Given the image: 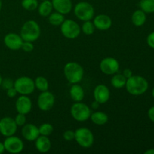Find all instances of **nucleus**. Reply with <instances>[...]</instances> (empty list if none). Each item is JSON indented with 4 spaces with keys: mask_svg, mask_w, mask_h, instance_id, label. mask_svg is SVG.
Masks as SVG:
<instances>
[{
    "mask_svg": "<svg viewBox=\"0 0 154 154\" xmlns=\"http://www.w3.org/2000/svg\"><path fill=\"white\" fill-rule=\"evenodd\" d=\"M126 91L132 96H141L148 90L149 84L146 78L140 75H132L126 81Z\"/></svg>",
    "mask_w": 154,
    "mask_h": 154,
    "instance_id": "obj_1",
    "label": "nucleus"
},
{
    "mask_svg": "<svg viewBox=\"0 0 154 154\" xmlns=\"http://www.w3.org/2000/svg\"><path fill=\"white\" fill-rule=\"evenodd\" d=\"M65 78L71 84H79L83 80L84 70L83 66L76 62L67 63L63 69Z\"/></svg>",
    "mask_w": 154,
    "mask_h": 154,
    "instance_id": "obj_2",
    "label": "nucleus"
},
{
    "mask_svg": "<svg viewBox=\"0 0 154 154\" xmlns=\"http://www.w3.org/2000/svg\"><path fill=\"white\" fill-rule=\"evenodd\" d=\"M20 35L23 41L30 42H35L41 36L40 26L35 20H27L21 27Z\"/></svg>",
    "mask_w": 154,
    "mask_h": 154,
    "instance_id": "obj_3",
    "label": "nucleus"
},
{
    "mask_svg": "<svg viewBox=\"0 0 154 154\" xmlns=\"http://www.w3.org/2000/svg\"><path fill=\"white\" fill-rule=\"evenodd\" d=\"M74 14L80 20H91L95 16L94 7L87 2H79L74 8Z\"/></svg>",
    "mask_w": 154,
    "mask_h": 154,
    "instance_id": "obj_4",
    "label": "nucleus"
},
{
    "mask_svg": "<svg viewBox=\"0 0 154 154\" xmlns=\"http://www.w3.org/2000/svg\"><path fill=\"white\" fill-rule=\"evenodd\" d=\"M75 140L83 148H90L94 143V135L87 127H81L75 131Z\"/></svg>",
    "mask_w": 154,
    "mask_h": 154,
    "instance_id": "obj_5",
    "label": "nucleus"
},
{
    "mask_svg": "<svg viewBox=\"0 0 154 154\" xmlns=\"http://www.w3.org/2000/svg\"><path fill=\"white\" fill-rule=\"evenodd\" d=\"M71 115L74 120L78 122H85L91 115V110L87 104L82 102H75L71 107Z\"/></svg>",
    "mask_w": 154,
    "mask_h": 154,
    "instance_id": "obj_6",
    "label": "nucleus"
},
{
    "mask_svg": "<svg viewBox=\"0 0 154 154\" xmlns=\"http://www.w3.org/2000/svg\"><path fill=\"white\" fill-rule=\"evenodd\" d=\"M60 32L68 39L77 38L81 32V29L76 21L71 19H65L60 25Z\"/></svg>",
    "mask_w": 154,
    "mask_h": 154,
    "instance_id": "obj_7",
    "label": "nucleus"
},
{
    "mask_svg": "<svg viewBox=\"0 0 154 154\" xmlns=\"http://www.w3.org/2000/svg\"><path fill=\"white\" fill-rule=\"evenodd\" d=\"M14 87L20 95L29 96L35 91L34 80L27 76H21L17 78L14 83Z\"/></svg>",
    "mask_w": 154,
    "mask_h": 154,
    "instance_id": "obj_8",
    "label": "nucleus"
},
{
    "mask_svg": "<svg viewBox=\"0 0 154 154\" xmlns=\"http://www.w3.org/2000/svg\"><path fill=\"white\" fill-rule=\"evenodd\" d=\"M3 144L6 151L12 154L21 153L24 148V144L21 138L15 136L14 135L6 137Z\"/></svg>",
    "mask_w": 154,
    "mask_h": 154,
    "instance_id": "obj_9",
    "label": "nucleus"
},
{
    "mask_svg": "<svg viewBox=\"0 0 154 154\" xmlns=\"http://www.w3.org/2000/svg\"><path fill=\"white\" fill-rule=\"evenodd\" d=\"M55 104V96L51 92H41L37 99V105L42 111H48L54 107Z\"/></svg>",
    "mask_w": 154,
    "mask_h": 154,
    "instance_id": "obj_10",
    "label": "nucleus"
},
{
    "mask_svg": "<svg viewBox=\"0 0 154 154\" xmlns=\"http://www.w3.org/2000/svg\"><path fill=\"white\" fill-rule=\"evenodd\" d=\"M101 72L107 75H113L117 73L120 69V63L114 57H105L99 64Z\"/></svg>",
    "mask_w": 154,
    "mask_h": 154,
    "instance_id": "obj_11",
    "label": "nucleus"
},
{
    "mask_svg": "<svg viewBox=\"0 0 154 154\" xmlns=\"http://www.w3.org/2000/svg\"><path fill=\"white\" fill-rule=\"evenodd\" d=\"M17 127L14 119L12 117H5L0 119V133L5 138L14 135L17 130Z\"/></svg>",
    "mask_w": 154,
    "mask_h": 154,
    "instance_id": "obj_12",
    "label": "nucleus"
},
{
    "mask_svg": "<svg viewBox=\"0 0 154 154\" xmlns=\"http://www.w3.org/2000/svg\"><path fill=\"white\" fill-rule=\"evenodd\" d=\"M111 96V92L108 87L105 84H99L93 90L94 100L99 102L100 105L108 102Z\"/></svg>",
    "mask_w": 154,
    "mask_h": 154,
    "instance_id": "obj_13",
    "label": "nucleus"
},
{
    "mask_svg": "<svg viewBox=\"0 0 154 154\" xmlns=\"http://www.w3.org/2000/svg\"><path fill=\"white\" fill-rule=\"evenodd\" d=\"M23 40L20 35L14 32L8 33L4 38V44L8 49L11 51H17L21 49V46Z\"/></svg>",
    "mask_w": 154,
    "mask_h": 154,
    "instance_id": "obj_14",
    "label": "nucleus"
},
{
    "mask_svg": "<svg viewBox=\"0 0 154 154\" xmlns=\"http://www.w3.org/2000/svg\"><path fill=\"white\" fill-rule=\"evenodd\" d=\"M15 108L18 113L28 114L32 108V102L31 99L26 95H20L17 98L15 103Z\"/></svg>",
    "mask_w": 154,
    "mask_h": 154,
    "instance_id": "obj_15",
    "label": "nucleus"
},
{
    "mask_svg": "<svg viewBox=\"0 0 154 154\" xmlns=\"http://www.w3.org/2000/svg\"><path fill=\"white\" fill-rule=\"evenodd\" d=\"M21 134L23 138L29 141H35L40 135L38 127L32 123H26L22 126Z\"/></svg>",
    "mask_w": 154,
    "mask_h": 154,
    "instance_id": "obj_16",
    "label": "nucleus"
},
{
    "mask_svg": "<svg viewBox=\"0 0 154 154\" xmlns=\"http://www.w3.org/2000/svg\"><path fill=\"white\" fill-rule=\"evenodd\" d=\"M93 24L96 29L100 31H106L108 30L112 26V20L108 15L105 14L96 15L93 17Z\"/></svg>",
    "mask_w": 154,
    "mask_h": 154,
    "instance_id": "obj_17",
    "label": "nucleus"
},
{
    "mask_svg": "<svg viewBox=\"0 0 154 154\" xmlns=\"http://www.w3.org/2000/svg\"><path fill=\"white\" fill-rule=\"evenodd\" d=\"M54 10L63 14H68L73 8L72 0H51Z\"/></svg>",
    "mask_w": 154,
    "mask_h": 154,
    "instance_id": "obj_18",
    "label": "nucleus"
},
{
    "mask_svg": "<svg viewBox=\"0 0 154 154\" xmlns=\"http://www.w3.org/2000/svg\"><path fill=\"white\" fill-rule=\"evenodd\" d=\"M35 146L39 153H48L51 150L52 144L48 136L40 135L35 141Z\"/></svg>",
    "mask_w": 154,
    "mask_h": 154,
    "instance_id": "obj_19",
    "label": "nucleus"
},
{
    "mask_svg": "<svg viewBox=\"0 0 154 154\" xmlns=\"http://www.w3.org/2000/svg\"><path fill=\"white\" fill-rule=\"evenodd\" d=\"M69 94L75 102H82L84 98V90L79 84H74L71 87Z\"/></svg>",
    "mask_w": 154,
    "mask_h": 154,
    "instance_id": "obj_20",
    "label": "nucleus"
},
{
    "mask_svg": "<svg viewBox=\"0 0 154 154\" xmlns=\"http://www.w3.org/2000/svg\"><path fill=\"white\" fill-rule=\"evenodd\" d=\"M37 9L40 16L43 17H48L53 12L54 8L51 0H44L42 1L40 4H38Z\"/></svg>",
    "mask_w": 154,
    "mask_h": 154,
    "instance_id": "obj_21",
    "label": "nucleus"
},
{
    "mask_svg": "<svg viewBox=\"0 0 154 154\" xmlns=\"http://www.w3.org/2000/svg\"><path fill=\"white\" fill-rule=\"evenodd\" d=\"M90 119L94 124L97 126H103L108 123V116L103 111H96L94 113H91Z\"/></svg>",
    "mask_w": 154,
    "mask_h": 154,
    "instance_id": "obj_22",
    "label": "nucleus"
},
{
    "mask_svg": "<svg viewBox=\"0 0 154 154\" xmlns=\"http://www.w3.org/2000/svg\"><path fill=\"white\" fill-rule=\"evenodd\" d=\"M132 23H133L134 26H142L147 20V16H146V13L143 11L141 9H138V10L135 11L132 15Z\"/></svg>",
    "mask_w": 154,
    "mask_h": 154,
    "instance_id": "obj_23",
    "label": "nucleus"
},
{
    "mask_svg": "<svg viewBox=\"0 0 154 154\" xmlns=\"http://www.w3.org/2000/svg\"><path fill=\"white\" fill-rule=\"evenodd\" d=\"M127 78L123 74L116 73L113 75L111 79V84L115 89H122L125 87Z\"/></svg>",
    "mask_w": 154,
    "mask_h": 154,
    "instance_id": "obj_24",
    "label": "nucleus"
},
{
    "mask_svg": "<svg viewBox=\"0 0 154 154\" xmlns=\"http://www.w3.org/2000/svg\"><path fill=\"white\" fill-rule=\"evenodd\" d=\"M48 17L50 23L52 26H60L65 20V15L57 11L52 12Z\"/></svg>",
    "mask_w": 154,
    "mask_h": 154,
    "instance_id": "obj_25",
    "label": "nucleus"
},
{
    "mask_svg": "<svg viewBox=\"0 0 154 154\" xmlns=\"http://www.w3.org/2000/svg\"><path fill=\"white\" fill-rule=\"evenodd\" d=\"M35 89L40 92L47 91L49 89V82L48 79L44 76H38L35 79Z\"/></svg>",
    "mask_w": 154,
    "mask_h": 154,
    "instance_id": "obj_26",
    "label": "nucleus"
},
{
    "mask_svg": "<svg viewBox=\"0 0 154 154\" xmlns=\"http://www.w3.org/2000/svg\"><path fill=\"white\" fill-rule=\"evenodd\" d=\"M139 7L146 14L154 13V0H140Z\"/></svg>",
    "mask_w": 154,
    "mask_h": 154,
    "instance_id": "obj_27",
    "label": "nucleus"
},
{
    "mask_svg": "<svg viewBox=\"0 0 154 154\" xmlns=\"http://www.w3.org/2000/svg\"><path fill=\"white\" fill-rule=\"evenodd\" d=\"M81 29L83 33L85 34L86 35H91L94 33L95 30H96V27L91 20L84 21V23L81 26Z\"/></svg>",
    "mask_w": 154,
    "mask_h": 154,
    "instance_id": "obj_28",
    "label": "nucleus"
},
{
    "mask_svg": "<svg viewBox=\"0 0 154 154\" xmlns=\"http://www.w3.org/2000/svg\"><path fill=\"white\" fill-rule=\"evenodd\" d=\"M38 0H22L21 2V6L26 11H32L36 10L38 6Z\"/></svg>",
    "mask_w": 154,
    "mask_h": 154,
    "instance_id": "obj_29",
    "label": "nucleus"
},
{
    "mask_svg": "<svg viewBox=\"0 0 154 154\" xmlns=\"http://www.w3.org/2000/svg\"><path fill=\"white\" fill-rule=\"evenodd\" d=\"M39 133L41 135H45V136H49L54 132V126L49 123H42L38 127Z\"/></svg>",
    "mask_w": 154,
    "mask_h": 154,
    "instance_id": "obj_30",
    "label": "nucleus"
},
{
    "mask_svg": "<svg viewBox=\"0 0 154 154\" xmlns=\"http://www.w3.org/2000/svg\"><path fill=\"white\" fill-rule=\"evenodd\" d=\"M14 121L16 123V124L17 125V126H21L22 127L23 125H25L26 123V114H20V113H18L16 115V117H14Z\"/></svg>",
    "mask_w": 154,
    "mask_h": 154,
    "instance_id": "obj_31",
    "label": "nucleus"
},
{
    "mask_svg": "<svg viewBox=\"0 0 154 154\" xmlns=\"http://www.w3.org/2000/svg\"><path fill=\"white\" fill-rule=\"evenodd\" d=\"M14 81L11 78H5V79H2L1 87H2L3 90H7L11 87H14Z\"/></svg>",
    "mask_w": 154,
    "mask_h": 154,
    "instance_id": "obj_32",
    "label": "nucleus"
},
{
    "mask_svg": "<svg viewBox=\"0 0 154 154\" xmlns=\"http://www.w3.org/2000/svg\"><path fill=\"white\" fill-rule=\"evenodd\" d=\"M21 49L26 53H30L34 50V45H33V42H26L23 41L21 46Z\"/></svg>",
    "mask_w": 154,
    "mask_h": 154,
    "instance_id": "obj_33",
    "label": "nucleus"
},
{
    "mask_svg": "<svg viewBox=\"0 0 154 154\" xmlns=\"http://www.w3.org/2000/svg\"><path fill=\"white\" fill-rule=\"evenodd\" d=\"M63 137L66 141H68L75 140V131H72V130L66 131V132L63 133Z\"/></svg>",
    "mask_w": 154,
    "mask_h": 154,
    "instance_id": "obj_34",
    "label": "nucleus"
},
{
    "mask_svg": "<svg viewBox=\"0 0 154 154\" xmlns=\"http://www.w3.org/2000/svg\"><path fill=\"white\" fill-rule=\"evenodd\" d=\"M147 43L150 48L154 49V32H152L148 35L147 38Z\"/></svg>",
    "mask_w": 154,
    "mask_h": 154,
    "instance_id": "obj_35",
    "label": "nucleus"
},
{
    "mask_svg": "<svg viewBox=\"0 0 154 154\" xmlns=\"http://www.w3.org/2000/svg\"><path fill=\"white\" fill-rule=\"evenodd\" d=\"M6 94H7V96H8L9 98H14L17 96V90H15L14 87H11V88L6 90Z\"/></svg>",
    "mask_w": 154,
    "mask_h": 154,
    "instance_id": "obj_36",
    "label": "nucleus"
},
{
    "mask_svg": "<svg viewBox=\"0 0 154 154\" xmlns=\"http://www.w3.org/2000/svg\"><path fill=\"white\" fill-rule=\"evenodd\" d=\"M147 115H148L149 119L154 123V106L150 108V109L148 110V112H147Z\"/></svg>",
    "mask_w": 154,
    "mask_h": 154,
    "instance_id": "obj_37",
    "label": "nucleus"
},
{
    "mask_svg": "<svg viewBox=\"0 0 154 154\" xmlns=\"http://www.w3.org/2000/svg\"><path fill=\"white\" fill-rule=\"evenodd\" d=\"M123 75H124L125 77H126V78H130L131 76H132V75H132V71H131V69H124V70H123Z\"/></svg>",
    "mask_w": 154,
    "mask_h": 154,
    "instance_id": "obj_38",
    "label": "nucleus"
},
{
    "mask_svg": "<svg viewBox=\"0 0 154 154\" xmlns=\"http://www.w3.org/2000/svg\"><path fill=\"white\" fill-rule=\"evenodd\" d=\"M99 105H100V104H99L98 102H96V100H94V102H92L91 104V107L92 108H93V109H97V108L99 107Z\"/></svg>",
    "mask_w": 154,
    "mask_h": 154,
    "instance_id": "obj_39",
    "label": "nucleus"
},
{
    "mask_svg": "<svg viewBox=\"0 0 154 154\" xmlns=\"http://www.w3.org/2000/svg\"><path fill=\"white\" fill-rule=\"evenodd\" d=\"M5 151V149L4 144L2 142H0V154L3 153Z\"/></svg>",
    "mask_w": 154,
    "mask_h": 154,
    "instance_id": "obj_40",
    "label": "nucleus"
},
{
    "mask_svg": "<svg viewBox=\"0 0 154 154\" xmlns=\"http://www.w3.org/2000/svg\"><path fill=\"white\" fill-rule=\"evenodd\" d=\"M145 154H154V149H149L144 152Z\"/></svg>",
    "mask_w": 154,
    "mask_h": 154,
    "instance_id": "obj_41",
    "label": "nucleus"
},
{
    "mask_svg": "<svg viewBox=\"0 0 154 154\" xmlns=\"http://www.w3.org/2000/svg\"><path fill=\"white\" fill-rule=\"evenodd\" d=\"M2 0H0V11L2 10Z\"/></svg>",
    "mask_w": 154,
    "mask_h": 154,
    "instance_id": "obj_42",
    "label": "nucleus"
},
{
    "mask_svg": "<svg viewBox=\"0 0 154 154\" xmlns=\"http://www.w3.org/2000/svg\"><path fill=\"white\" fill-rule=\"evenodd\" d=\"M2 79H3V78H2L1 75H0V86H1V84H2Z\"/></svg>",
    "mask_w": 154,
    "mask_h": 154,
    "instance_id": "obj_43",
    "label": "nucleus"
},
{
    "mask_svg": "<svg viewBox=\"0 0 154 154\" xmlns=\"http://www.w3.org/2000/svg\"><path fill=\"white\" fill-rule=\"evenodd\" d=\"M152 96L154 98V87L153 88V90H152Z\"/></svg>",
    "mask_w": 154,
    "mask_h": 154,
    "instance_id": "obj_44",
    "label": "nucleus"
},
{
    "mask_svg": "<svg viewBox=\"0 0 154 154\" xmlns=\"http://www.w3.org/2000/svg\"><path fill=\"white\" fill-rule=\"evenodd\" d=\"M40 1H44V0H40Z\"/></svg>",
    "mask_w": 154,
    "mask_h": 154,
    "instance_id": "obj_45",
    "label": "nucleus"
}]
</instances>
